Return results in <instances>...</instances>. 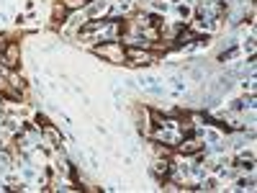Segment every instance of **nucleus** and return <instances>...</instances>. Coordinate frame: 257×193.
Masks as SVG:
<instances>
[{
    "instance_id": "nucleus-5",
    "label": "nucleus",
    "mask_w": 257,
    "mask_h": 193,
    "mask_svg": "<svg viewBox=\"0 0 257 193\" xmlns=\"http://www.w3.org/2000/svg\"><path fill=\"white\" fill-rule=\"evenodd\" d=\"M42 131H44V134H46L49 139H52V145H54V147H62V134H59V131H57L52 124L42 126Z\"/></svg>"
},
{
    "instance_id": "nucleus-6",
    "label": "nucleus",
    "mask_w": 257,
    "mask_h": 193,
    "mask_svg": "<svg viewBox=\"0 0 257 193\" xmlns=\"http://www.w3.org/2000/svg\"><path fill=\"white\" fill-rule=\"evenodd\" d=\"M87 3V0H62V5L67 8V11H77V8H83Z\"/></svg>"
},
{
    "instance_id": "nucleus-2",
    "label": "nucleus",
    "mask_w": 257,
    "mask_h": 193,
    "mask_svg": "<svg viewBox=\"0 0 257 193\" xmlns=\"http://www.w3.org/2000/svg\"><path fill=\"white\" fill-rule=\"evenodd\" d=\"M154 62V54L147 52L142 47H128L126 49V65H134V67H142V65H152Z\"/></svg>"
},
{
    "instance_id": "nucleus-3",
    "label": "nucleus",
    "mask_w": 257,
    "mask_h": 193,
    "mask_svg": "<svg viewBox=\"0 0 257 193\" xmlns=\"http://www.w3.org/2000/svg\"><path fill=\"white\" fill-rule=\"evenodd\" d=\"M152 172H154V175L160 178V180H165L167 175H170V162H167L165 157L154 160V162H152Z\"/></svg>"
},
{
    "instance_id": "nucleus-1",
    "label": "nucleus",
    "mask_w": 257,
    "mask_h": 193,
    "mask_svg": "<svg viewBox=\"0 0 257 193\" xmlns=\"http://www.w3.org/2000/svg\"><path fill=\"white\" fill-rule=\"evenodd\" d=\"M93 52L98 57H103L106 62H111V65H124L126 62V47L121 42H106L101 47H95Z\"/></svg>"
},
{
    "instance_id": "nucleus-4",
    "label": "nucleus",
    "mask_w": 257,
    "mask_h": 193,
    "mask_svg": "<svg viewBox=\"0 0 257 193\" xmlns=\"http://www.w3.org/2000/svg\"><path fill=\"white\" fill-rule=\"evenodd\" d=\"M201 149H203V145L195 139H185L183 145H177V152H183V155H198Z\"/></svg>"
},
{
    "instance_id": "nucleus-7",
    "label": "nucleus",
    "mask_w": 257,
    "mask_h": 193,
    "mask_svg": "<svg viewBox=\"0 0 257 193\" xmlns=\"http://www.w3.org/2000/svg\"><path fill=\"white\" fill-rule=\"evenodd\" d=\"M236 162H239V168H252V157H239V160H236Z\"/></svg>"
}]
</instances>
